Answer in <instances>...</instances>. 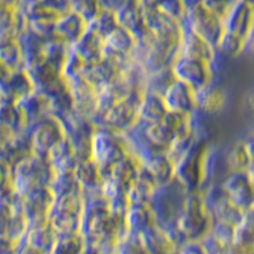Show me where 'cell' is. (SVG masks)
I'll return each instance as SVG.
<instances>
[{"mask_svg": "<svg viewBox=\"0 0 254 254\" xmlns=\"http://www.w3.org/2000/svg\"><path fill=\"white\" fill-rule=\"evenodd\" d=\"M72 10L80 14L84 19L92 20L104 10L101 0H72Z\"/></svg>", "mask_w": 254, "mask_h": 254, "instance_id": "obj_4", "label": "cell"}, {"mask_svg": "<svg viewBox=\"0 0 254 254\" xmlns=\"http://www.w3.org/2000/svg\"><path fill=\"white\" fill-rule=\"evenodd\" d=\"M154 0H147V3H153Z\"/></svg>", "mask_w": 254, "mask_h": 254, "instance_id": "obj_10", "label": "cell"}, {"mask_svg": "<svg viewBox=\"0 0 254 254\" xmlns=\"http://www.w3.org/2000/svg\"><path fill=\"white\" fill-rule=\"evenodd\" d=\"M238 1L246 4V5H248L249 8H252L254 10V0H238Z\"/></svg>", "mask_w": 254, "mask_h": 254, "instance_id": "obj_8", "label": "cell"}, {"mask_svg": "<svg viewBox=\"0 0 254 254\" xmlns=\"http://www.w3.org/2000/svg\"><path fill=\"white\" fill-rule=\"evenodd\" d=\"M229 167L234 173H249L254 168V159L252 155L248 140H242L233 145L228 155Z\"/></svg>", "mask_w": 254, "mask_h": 254, "instance_id": "obj_3", "label": "cell"}, {"mask_svg": "<svg viewBox=\"0 0 254 254\" xmlns=\"http://www.w3.org/2000/svg\"><path fill=\"white\" fill-rule=\"evenodd\" d=\"M8 220L9 215L6 208H0V239L5 237L8 233Z\"/></svg>", "mask_w": 254, "mask_h": 254, "instance_id": "obj_6", "label": "cell"}, {"mask_svg": "<svg viewBox=\"0 0 254 254\" xmlns=\"http://www.w3.org/2000/svg\"><path fill=\"white\" fill-rule=\"evenodd\" d=\"M228 95L222 89H211L205 99V107L211 112H217L225 107Z\"/></svg>", "mask_w": 254, "mask_h": 254, "instance_id": "obj_5", "label": "cell"}, {"mask_svg": "<svg viewBox=\"0 0 254 254\" xmlns=\"http://www.w3.org/2000/svg\"><path fill=\"white\" fill-rule=\"evenodd\" d=\"M224 193L243 210H251L254 205V183L251 174H233L225 183Z\"/></svg>", "mask_w": 254, "mask_h": 254, "instance_id": "obj_2", "label": "cell"}, {"mask_svg": "<svg viewBox=\"0 0 254 254\" xmlns=\"http://www.w3.org/2000/svg\"><path fill=\"white\" fill-rule=\"evenodd\" d=\"M249 174H251V177H252V181H253V183H254V168H253V169H252L251 172H249Z\"/></svg>", "mask_w": 254, "mask_h": 254, "instance_id": "obj_9", "label": "cell"}, {"mask_svg": "<svg viewBox=\"0 0 254 254\" xmlns=\"http://www.w3.org/2000/svg\"><path fill=\"white\" fill-rule=\"evenodd\" d=\"M253 32L254 10L237 0L225 18V29L219 47L231 56L240 55L247 51L248 41Z\"/></svg>", "mask_w": 254, "mask_h": 254, "instance_id": "obj_1", "label": "cell"}, {"mask_svg": "<svg viewBox=\"0 0 254 254\" xmlns=\"http://www.w3.org/2000/svg\"><path fill=\"white\" fill-rule=\"evenodd\" d=\"M247 104L252 111H254V89L251 90V93L247 97Z\"/></svg>", "mask_w": 254, "mask_h": 254, "instance_id": "obj_7", "label": "cell"}]
</instances>
